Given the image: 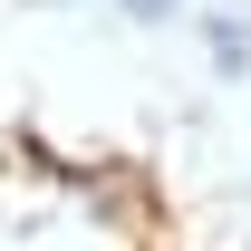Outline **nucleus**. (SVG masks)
<instances>
[{
    "mask_svg": "<svg viewBox=\"0 0 251 251\" xmlns=\"http://www.w3.org/2000/svg\"><path fill=\"white\" fill-rule=\"evenodd\" d=\"M126 20H174V0H126Z\"/></svg>",
    "mask_w": 251,
    "mask_h": 251,
    "instance_id": "nucleus-1",
    "label": "nucleus"
}]
</instances>
